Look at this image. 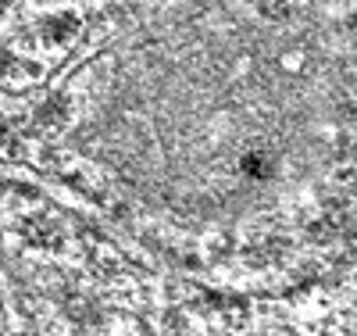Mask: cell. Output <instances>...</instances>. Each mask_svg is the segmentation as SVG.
Segmentation results:
<instances>
[{
    "mask_svg": "<svg viewBox=\"0 0 357 336\" xmlns=\"http://www.w3.org/2000/svg\"><path fill=\"white\" fill-rule=\"evenodd\" d=\"M36 33H40V40L47 47H68L82 33V18H79V11H68V8L50 11V15H43L36 22Z\"/></svg>",
    "mask_w": 357,
    "mask_h": 336,
    "instance_id": "cell-1",
    "label": "cell"
},
{
    "mask_svg": "<svg viewBox=\"0 0 357 336\" xmlns=\"http://www.w3.org/2000/svg\"><path fill=\"white\" fill-rule=\"evenodd\" d=\"M18 233H22L25 243L43 247V251H61L65 247V233H61V226H57V219H50V215H25Z\"/></svg>",
    "mask_w": 357,
    "mask_h": 336,
    "instance_id": "cell-2",
    "label": "cell"
},
{
    "mask_svg": "<svg viewBox=\"0 0 357 336\" xmlns=\"http://www.w3.org/2000/svg\"><path fill=\"white\" fill-rule=\"evenodd\" d=\"M36 126L43 129H68L72 118H75V101L68 94H50L40 108H36Z\"/></svg>",
    "mask_w": 357,
    "mask_h": 336,
    "instance_id": "cell-3",
    "label": "cell"
},
{
    "mask_svg": "<svg viewBox=\"0 0 357 336\" xmlns=\"http://www.w3.org/2000/svg\"><path fill=\"white\" fill-rule=\"evenodd\" d=\"M240 168L250 179H268V175L275 172V158L268 154V150H247V154L240 158Z\"/></svg>",
    "mask_w": 357,
    "mask_h": 336,
    "instance_id": "cell-4",
    "label": "cell"
}]
</instances>
